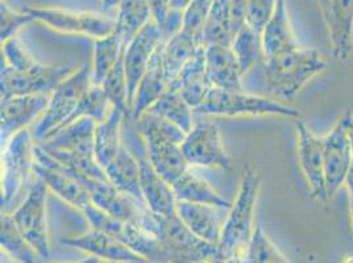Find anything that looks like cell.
<instances>
[{
	"mask_svg": "<svg viewBox=\"0 0 353 263\" xmlns=\"http://www.w3.org/2000/svg\"><path fill=\"white\" fill-rule=\"evenodd\" d=\"M263 79L268 96L280 102H294L311 79L328 70L319 50L299 48L279 59L261 61Z\"/></svg>",
	"mask_w": 353,
	"mask_h": 263,
	"instance_id": "obj_1",
	"label": "cell"
},
{
	"mask_svg": "<svg viewBox=\"0 0 353 263\" xmlns=\"http://www.w3.org/2000/svg\"><path fill=\"white\" fill-rule=\"evenodd\" d=\"M261 189V180L252 166H245L240 178L235 202L223 224L219 255L228 258H247L256 224V207Z\"/></svg>",
	"mask_w": 353,
	"mask_h": 263,
	"instance_id": "obj_2",
	"label": "cell"
},
{
	"mask_svg": "<svg viewBox=\"0 0 353 263\" xmlns=\"http://www.w3.org/2000/svg\"><path fill=\"white\" fill-rule=\"evenodd\" d=\"M95 128L92 118H81L62 128L39 147L54 161L75 174L107 178L95 157Z\"/></svg>",
	"mask_w": 353,
	"mask_h": 263,
	"instance_id": "obj_3",
	"label": "cell"
},
{
	"mask_svg": "<svg viewBox=\"0 0 353 263\" xmlns=\"http://www.w3.org/2000/svg\"><path fill=\"white\" fill-rule=\"evenodd\" d=\"M36 165V144L28 129L19 132L1 147V212L21 203L27 195Z\"/></svg>",
	"mask_w": 353,
	"mask_h": 263,
	"instance_id": "obj_4",
	"label": "cell"
},
{
	"mask_svg": "<svg viewBox=\"0 0 353 263\" xmlns=\"http://www.w3.org/2000/svg\"><path fill=\"white\" fill-rule=\"evenodd\" d=\"M202 116L261 117L279 116L302 118V114L294 107L270 96L248 94L243 91H225L212 88L203 104L195 111Z\"/></svg>",
	"mask_w": 353,
	"mask_h": 263,
	"instance_id": "obj_5",
	"label": "cell"
},
{
	"mask_svg": "<svg viewBox=\"0 0 353 263\" xmlns=\"http://www.w3.org/2000/svg\"><path fill=\"white\" fill-rule=\"evenodd\" d=\"M91 85V69L83 66L69 75L49 95L48 107L34 127L33 136L37 143L50 138L68 124Z\"/></svg>",
	"mask_w": 353,
	"mask_h": 263,
	"instance_id": "obj_6",
	"label": "cell"
},
{
	"mask_svg": "<svg viewBox=\"0 0 353 263\" xmlns=\"http://www.w3.org/2000/svg\"><path fill=\"white\" fill-rule=\"evenodd\" d=\"M75 70L72 65L48 66L40 62L16 70L1 63V98L50 95Z\"/></svg>",
	"mask_w": 353,
	"mask_h": 263,
	"instance_id": "obj_7",
	"label": "cell"
},
{
	"mask_svg": "<svg viewBox=\"0 0 353 263\" xmlns=\"http://www.w3.org/2000/svg\"><path fill=\"white\" fill-rule=\"evenodd\" d=\"M26 11L34 21H40L59 33L79 34L99 40L117 30V17L105 15L103 12L69 11L44 7H28Z\"/></svg>",
	"mask_w": 353,
	"mask_h": 263,
	"instance_id": "obj_8",
	"label": "cell"
},
{
	"mask_svg": "<svg viewBox=\"0 0 353 263\" xmlns=\"http://www.w3.org/2000/svg\"><path fill=\"white\" fill-rule=\"evenodd\" d=\"M46 202L48 187L40 178H37L23 202L10 212L20 233L24 235L43 260L49 258L50 255Z\"/></svg>",
	"mask_w": 353,
	"mask_h": 263,
	"instance_id": "obj_9",
	"label": "cell"
},
{
	"mask_svg": "<svg viewBox=\"0 0 353 263\" xmlns=\"http://www.w3.org/2000/svg\"><path fill=\"white\" fill-rule=\"evenodd\" d=\"M182 151L190 166L231 170L232 160L223 147L221 131L215 123L196 121L186 133Z\"/></svg>",
	"mask_w": 353,
	"mask_h": 263,
	"instance_id": "obj_10",
	"label": "cell"
},
{
	"mask_svg": "<svg viewBox=\"0 0 353 263\" xmlns=\"http://www.w3.org/2000/svg\"><path fill=\"white\" fill-rule=\"evenodd\" d=\"M154 218L159 227L157 235L169 249L173 262L199 263L219 255L218 246L199 240L176 213L170 218Z\"/></svg>",
	"mask_w": 353,
	"mask_h": 263,
	"instance_id": "obj_11",
	"label": "cell"
},
{
	"mask_svg": "<svg viewBox=\"0 0 353 263\" xmlns=\"http://www.w3.org/2000/svg\"><path fill=\"white\" fill-rule=\"evenodd\" d=\"M324 176L328 198L331 199L343 186L353 166L352 147L344 116L340 117L332 129L322 137Z\"/></svg>",
	"mask_w": 353,
	"mask_h": 263,
	"instance_id": "obj_12",
	"label": "cell"
},
{
	"mask_svg": "<svg viewBox=\"0 0 353 263\" xmlns=\"http://www.w3.org/2000/svg\"><path fill=\"white\" fill-rule=\"evenodd\" d=\"M36 176L40 178L48 190L52 191L66 204L72 205L82 213L92 204L90 193L82 182L70 171L52 160L39 144H36Z\"/></svg>",
	"mask_w": 353,
	"mask_h": 263,
	"instance_id": "obj_13",
	"label": "cell"
},
{
	"mask_svg": "<svg viewBox=\"0 0 353 263\" xmlns=\"http://www.w3.org/2000/svg\"><path fill=\"white\" fill-rule=\"evenodd\" d=\"M295 131L298 162L311 191V196L325 203L330 198L325 187L322 137H318L311 131L302 118L295 120Z\"/></svg>",
	"mask_w": 353,
	"mask_h": 263,
	"instance_id": "obj_14",
	"label": "cell"
},
{
	"mask_svg": "<svg viewBox=\"0 0 353 263\" xmlns=\"http://www.w3.org/2000/svg\"><path fill=\"white\" fill-rule=\"evenodd\" d=\"M165 41L163 33L154 20L136 33L124 49V69L128 86V102L132 108L137 86L147 73L148 67L157 49ZM132 116V112H131Z\"/></svg>",
	"mask_w": 353,
	"mask_h": 263,
	"instance_id": "obj_15",
	"label": "cell"
},
{
	"mask_svg": "<svg viewBox=\"0 0 353 263\" xmlns=\"http://www.w3.org/2000/svg\"><path fill=\"white\" fill-rule=\"evenodd\" d=\"M62 245L78 249L88 253L103 262L110 263H144L147 262L132 249L121 242L112 234L90 228L88 232L79 235L65 237L61 240Z\"/></svg>",
	"mask_w": 353,
	"mask_h": 263,
	"instance_id": "obj_16",
	"label": "cell"
},
{
	"mask_svg": "<svg viewBox=\"0 0 353 263\" xmlns=\"http://www.w3.org/2000/svg\"><path fill=\"white\" fill-rule=\"evenodd\" d=\"M328 32L332 54L347 61L353 50V0H316Z\"/></svg>",
	"mask_w": 353,
	"mask_h": 263,
	"instance_id": "obj_17",
	"label": "cell"
},
{
	"mask_svg": "<svg viewBox=\"0 0 353 263\" xmlns=\"http://www.w3.org/2000/svg\"><path fill=\"white\" fill-rule=\"evenodd\" d=\"M49 95H26L1 98L0 105V141L7 144L19 132L28 129L30 124L43 116Z\"/></svg>",
	"mask_w": 353,
	"mask_h": 263,
	"instance_id": "obj_18",
	"label": "cell"
},
{
	"mask_svg": "<svg viewBox=\"0 0 353 263\" xmlns=\"http://www.w3.org/2000/svg\"><path fill=\"white\" fill-rule=\"evenodd\" d=\"M263 59H279L302 48L295 36L286 0H279L274 15L261 32Z\"/></svg>",
	"mask_w": 353,
	"mask_h": 263,
	"instance_id": "obj_19",
	"label": "cell"
},
{
	"mask_svg": "<svg viewBox=\"0 0 353 263\" xmlns=\"http://www.w3.org/2000/svg\"><path fill=\"white\" fill-rule=\"evenodd\" d=\"M140 163L141 192L148 209L157 218H170L176 213V193L172 185L163 179L148 158L137 156Z\"/></svg>",
	"mask_w": 353,
	"mask_h": 263,
	"instance_id": "obj_20",
	"label": "cell"
},
{
	"mask_svg": "<svg viewBox=\"0 0 353 263\" xmlns=\"http://www.w3.org/2000/svg\"><path fill=\"white\" fill-rule=\"evenodd\" d=\"M207 73L212 88L243 91V75L231 45H206Z\"/></svg>",
	"mask_w": 353,
	"mask_h": 263,
	"instance_id": "obj_21",
	"label": "cell"
},
{
	"mask_svg": "<svg viewBox=\"0 0 353 263\" xmlns=\"http://www.w3.org/2000/svg\"><path fill=\"white\" fill-rule=\"evenodd\" d=\"M216 207L178 202L176 215L199 240L218 246L221 242L223 224Z\"/></svg>",
	"mask_w": 353,
	"mask_h": 263,
	"instance_id": "obj_22",
	"label": "cell"
},
{
	"mask_svg": "<svg viewBox=\"0 0 353 263\" xmlns=\"http://www.w3.org/2000/svg\"><path fill=\"white\" fill-rule=\"evenodd\" d=\"M163 43L154 53L152 62L148 67L147 73L144 74L143 79L137 86L134 98H133L132 108H131L132 120H136L137 117L141 116L143 114L149 111V108L161 98L165 91L170 86L165 75L163 63H162Z\"/></svg>",
	"mask_w": 353,
	"mask_h": 263,
	"instance_id": "obj_23",
	"label": "cell"
},
{
	"mask_svg": "<svg viewBox=\"0 0 353 263\" xmlns=\"http://www.w3.org/2000/svg\"><path fill=\"white\" fill-rule=\"evenodd\" d=\"M174 85L194 111H196L206 101L210 91L212 90V85L207 73L205 46L199 49L192 62L183 69Z\"/></svg>",
	"mask_w": 353,
	"mask_h": 263,
	"instance_id": "obj_24",
	"label": "cell"
},
{
	"mask_svg": "<svg viewBox=\"0 0 353 263\" xmlns=\"http://www.w3.org/2000/svg\"><path fill=\"white\" fill-rule=\"evenodd\" d=\"M144 145L150 165L170 185L190 170V165L182 151V144L165 140L152 141Z\"/></svg>",
	"mask_w": 353,
	"mask_h": 263,
	"instance_id": "obj_25",
	"label": "cell"
},
{
	"mask_svg": "<svg viewBox=\"0 0 353 263\" xmlns=\"http://www.w3.org/2000/svg\"><path fill=\"white\" fill-rule=\"evenodd\" d=\"M104 173L118 190L144 203L141 192L140 163L137 156L133 154L128 147L124 145L120 149L118 156L104 169Z\"/></svg>",
	"mask_w": 353,
	"mask_h": 263,
	"instance_id": "obj_26",
	"label": "cell"
},
{
	"mask_svg": "<svg viewBox=\"0 0 353 263\" xmlns=\"http://www.w3.org/2000/svg\"><path fill=\"white\" fill-rule=\"evenodd\" d=\"M201 48L202 45L198 44L189 33L182 30L165 40L162 49V63L169 85L176 82Z\"/></svg>",
	"mask_w": 353,
	"mask_h": 263,
	"instance_id": "obj_27",
	"label": "cell"
},
{
	"mask_svg": "<svg viewBox=\"0 0 353 263\" xmlns=\"http://www.w3.org/2000/svg\"><path fill=\"white\" fill-rule=\"evenodd\" d=\"M172 187L178 202L212 205L221 209H231L232 207V203L224 199L206 179L194 174L190 170L179 176Z\"/></svg>",
	"mask_w": 353,
	"mask_h": 263,
	"instance_id": "obj_28",
	"label": "cell"
},
{
	"mask_svg": "<svg viewBox=\"0 0 353 263\" xmlns=\"http://www.w3.org/2000/svg\"><path fill=\"white\" fill-rule=\"evenodd\" d=\"M124 117H127L124 112L114 108L105 120L97 123L95 157L103 170L124 147L121 140V123Z\"/></svg>",
	"mask_w": 353,
	"mask_h": 263,
	"instance_id": "obj_29",
	"label": "cell"
},
{
	"mask_svg": "<svg viewBox=\"0 0 353 263\" xmlns=\"http://www.w3.org/2000/svg\"><path fill=\"white\" fill-rule=\"evenodd\" d=\"M149 112L176 124L186 133L192 131L195 124L194 108L186 102L174 83H172L161 98L149 108Z\"/></svg>",
	"mask_w": 353,
	"mask_h": 263,
	"instance_id": "obj_30",
	"label": "cell"
},
{
	"mask_svg": "<svg viewBox=\"0 0 353 263\" xmlns=\"http://www.w3.org/2000/svg\"><path fill=\"white\" fill-rule=\"evenodd\" d=\"M127 43L115 30L103 39L95 40L92 50V67L91 76L92 85H102L105 76L117 66L121 59Z\"/></svg>",
	"mask_w": 353,
	"mask_h": 263,
	"instance_id": "obj_31",
	"label": "cell"
},
{
	"mask_svg": "<svg viewBox=\"0 0 353 263\" xmlns=\"http://www.w3.org/2000/svg\"><path fill=\"white\" fill-rule=\"evenodd\" d=\"M0 244L1 250L16 263H40L43 260L24 235L20 233L10 212H1Z\"/></svg>",
	"mask_w": 353,
	"mask_h": 263,
	"instance_id": "obj_32",
	"label": "cell"
},
{
	"mask_svg": "<svg viewBox=\"0 0 353 263\" xmlns=\"http://www.w3.org/2000/svg\"><path fill=\"white\" fill-rule=\"evenodd\" d=\"M232 0H215L207 19L203 46L232 45Z\"/></svg>",
	"mask_w": 353,
	"mask_h": 263,
	"instance_id": "obj_33",
	"label": "cell"
},
{
	"mask_svg": "<svg viewBox=\"0 0 353 263\" xmlns=\"http://www.w3.org/2000/svg\"><path fill=\"white\" fill-rule=\"evenodd\" d=\"M115 17L117 32L127 44L136 33L153 20L148 0H121Z\"/></svg>",
	"mask_w": 353,
	"mask_h": 263,
	"instance_id": "obj_34",
	"label": "cell"
},
{
	"mask_svg": "<svg viewBox=\"0 0 353 263\" xmlns=\"http://www.w3.org/2000/svg\"><path fill=\"white\" fill-rule=\"evenodd\" d=\"M232 50L235 53L240 73L243 78L250 74L263 59V44H261V33L252 30L247 24L239 30L232 40Z\"/></svg>",
	"mask_w": 353,
	"mask_h": 263,
	"instance_id": "obj_35",
	"label": "cell"
},
{
	"mask_svg": "<svg viewBox=\"0 0 353 263\" xmlns=\"http://www.w3.org/2000/svg\"><path fill=\"white\" fill-rule=\"evenodd\" d=\"M112 109L114 107L108 101V96L105 95L103 87L101 85H91L88 92L83 95L82 101L78 104L73 116L70 117L65 127L86 117L92 118L95 123H101L108 117Z\"/></svg>",
	"mask_w": 353,
	"mask_h": 263,
	"instance_id": "obj_36",
	"label": "cell"
},
{
	"mask_svg": "<svg viewBox=\"0 0 353 263\" xmlns=\"http://www.w3.org/2000/svg\"><path fill=\"white\" fill-rule=\"evenodd\" d=\"M101 86L103 87L112 107L124 112L125 116L131 117V105L128 102V86L124 69V53L119 59L117 66L105 76Z\"/></svg>",
	"mask_w": 353,
	"mask_h": 263,
	"instance_id": "obj_37",
	"label": "cell"
},
{
	"mask_svg": "<svg viewBox=\"0 0 353 263\" xmlns=\"http://www.w3.org/2000/svg\"><path fill=\"white\" fill-rule=\"evenodd\" d=\"M248 263H290L269 238L261 225H256L247 253Z\"/></svg>",
	"mask_w": 353,
	"mask_h": 263,
	"instance_id": "obj_38",
	"label": "cell"
},
{
	"mask_svg": "<svg viewBox=\"0 0 353 263\" xmlns=\"http://www.w3.org/2000/svg\"><path fill=\"white\" fill-rule=\"evenodd\" d=\"M215 0H192L182 14V30L203 46V33L207 19Z\"/></svg>",
	"mask_w": 353,
	"mask_h": 263,
	"instance_id": "obj_39",
	"label": "cell"
},
{
	"mask_svg": "<svg viewBox=\"0 0 353 263\" xmlns=\"http://www.w3.org/2000/svg\"><path fill=\"white\" fill-rule=\"evenodd\" d=\"M152 17L160 27L165 40L182 30V14L172 11L170 0H148Z\"/></svg>",
	"mask_w": 353,
	"mask_h": 263,
	"instance_id": "obj_40",
	"label": "cell"
},
{
	"mask_svg": "<svg viewBox=\"0 0 353 263\" xmlns=\"http://www.w3.org/2000/svg\"><path fill=\"white\" fill-rule=\"evenodd\" d=\"M34 21L33 17L26 11H15L6 1L0 6V37L1 43L16 37L19 30Z\"/></svg>",
	"mask_w": 353,
	"mask_h": 263,
	"instance_id": "obj_41",
	"label": "cell"
},
{
	"mask_svg": "<svg viewBox=\"0 0 353 263\" xmlns=\"http://www.w3.org/2000/svg\"><path fill=\"white\" fill-rule=\"evenodd\" d=\"M279 0H247L245 24L261 33L274 15Z\"/></svg>",
	"mask_w": 353,
	"mask_h": 263,
	"instance_id": "obj_42",
	"label": "cell"
},
{
	"mask_svg": "<svg viewBox=\"0 0 353 263\" xmlns=\"http://www.w3.org/2000/svg\"><path fill=\"white\" fill-rule=\"evenodd\" d=\"M245 7L247 0H232V30L234 37L245 24Z\"/></svg>",
	"mask_w": 353,
	"mask_h": 263,
	"instance_id": "obj_43",
	"label": "cell"
},
{
	"mask_svg": "<svg viewBox=\"0 0 353 263\" xmlns=\"http://www.w3.org/2000/svg\"><path fill=\"white\" fill-rule=\"evenodd\" d=\"M121 0H101V12L105 15H111L112 12H118Z\"/></svg>",
	"mask_w": 353,
	"mask_h": 263,
	"instance_id": "obj_44",
	"label": "cell"
},
{
	"mask_svg": "<svg viewBox=\"0 0 353 263\" xmlns=\"http://www.w3.org/2000/svg\"><path fill=\"white\" fill-rule=\"evenodd\" d=\"M343 116H344L345 123H347V128H348L350 138H351V147H352L353 154V114H351V112H345Z\"/></svg>",
	"mask_w": 353,
	"mask_h": 263,
	"instance_id": "obj_45",
	"label": "cell"
},
{
	"mask_svg": "<svg viewBox=\"0 0 353 263\" xmlns=\"http://www.w3.org/2000/svg\"><path fill=\"white\" fill-rule=\"evenodd\" d=\"M70 263H103V261H101V260H98V258H95V257L88 255V258H85V260H81V261Z\"/></svg>",
	"mask_w": 353,
	"mask_h": 263,
	"instance_id": "obj_46",
	"label": "cell"
},
{
	"mask_svg": "<svg viewBox=\"0 0 353 263\" xmlns=\"http://www.w3.org/2000/svg\"><path fill=\"white\" fill-rule=\"evenodd\" d=\"M1 263H16L7 253H4L3 250H1Z\"/></svg>",
	"mask_w": 353,
	"mask_h": 263,
	"instance_id": "obj_47",
	"label": "cell"
},
{
	"mask_svg": "<svg viewBox=\"0 0 353 263\" xmlns=\"http://www.w3.org/2000/svg\"><path fill=\"white\" fill-rule=\"evenodd\" d=\"M224 263H248L247 258H228L224 260Z\"/></svg>",
	"mask_w": 353,
	"mask_h": 263,
	"instance_id": "obj_48",
	"label": "cell"
},
{
	"mask_svg": "<svg viewBox=\"0 0 353 263\" xmlns=\"http://www.w3.org/2000/svg\"><path fill=\"white\" fill-rule=\"evenodd\" d=\"M199 263H224V258H221V255H218V257H214V258H210V260H206V261H202V262Z\"/></svg>",
	"mask_w": 353,
	"mask_h": 263,
	"instance_id": "obj_49",
	"label": "cell"
},
{
	"mask_svg": "<svg viewBox=\"0 0 353 263\" xmlns=\"http://www.w3.org/2000/svg\"><path fill=\"white\" fill-rule=\"evenodd\" d=\"M341 263H353V253L345 254V255L343 257V260H341Z\"/></svg>",
	"mask_w": 353,
	"mask_h": 263,
	"instance_id": "obj_50",
	"label": "cell"
},
{
	"mask_svg": "<svg viewBox=\"0 0 353 263\" xmlns=\"http://www.w3.org/2000/svg\"><path fill=\"white\" fill-rule=\"evenodd\" d=\"M350 215H351V224H352L353 229V199L350 198Z\"/></svg>",
	"mask_w": 353,
	"mask_h": 263,
	"instance_id": "obj_51",
	"label": "cell"
},
{
	"mask_svg": "<svg viewBox=\"0 0 353 263\" xmlns=\"http://www.w3.org/2000/svg\"><path fill=\"white\" fill-rule=\"evenodd\" d=\"M1 1H6V0H1Z\"/></svg>",
	"mask_w": 353,
	"mask_h": 263,
	"instance_id": "obj_52",
	"label": "cell"
},
{
	"mask_svg": "<svg viewBox=\"0 0 353 263\" xmlns=\"http://www.w3.org/2000/svg\"><path fill=\"white\" fill-rule=\"evenodd\" d=\"M103 263H110V262H103Z\"/></svg>",
	"mask_w": 353,
	"mask_h": 263,
	"instance_id": "obj_53",
	"label": "cell"
}]
</instances>
